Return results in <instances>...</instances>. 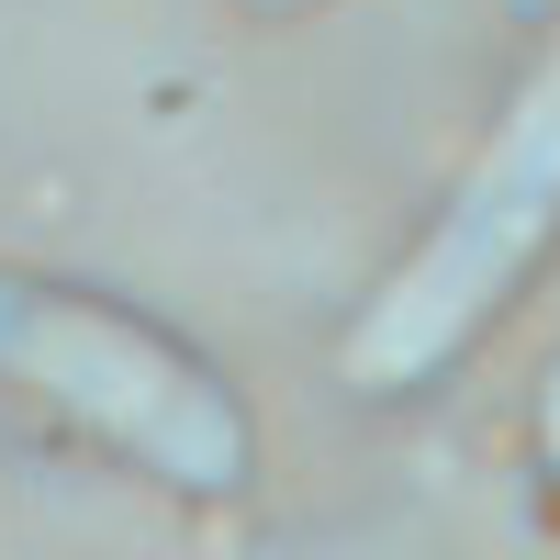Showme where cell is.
Listing matches in <instances>:
<instances>
[{
  "instance_id": "6da1fadb",
  "label": "cell",
  "mask_w": 560,
  "mask_h": 560,
  "mask_svg": "<svg viewBox=\"0 0 560 560\" xmlns=\"http://www.w3.org/2000/svg\"><path fill=\"white\" fill-rule=\"evenodd\" d=\"M549 258H560V57L527 68V90L493 113V135L471 147L438 224L348 314L337 382L370 393V404L438 393L448 370H471L493 348V325L549 280Z\"/></svg>"
},
{
  "instance_id": "7a4b0ae2",
  "label": "cell",
  "mask_w": 560,
  "mask_h": 560,
  "mask_svg": "<svg viewBox=\"0 0 560 560\" xmlns=\"http://www.w3.org/2000/svg\"><path fill=\"white\" fill-rule=\"evenodd\" d=\"M0 393L57 415L68 438H90L102 459L168 482L179 504H224L247 493V404L236 382L179 348L158 314H135L113 292H79V280H34L0 269Z\"/></svg>"
},
{
  "instance_id": "3957f363",
  "label": "cell",
  "mask_w": 560,
  "mask_h": 560,
  "mask_svg": "<svg viewBox=\"0 0 560 560\" xmlns=\"http://www.w3.org/2000/svg\"><path fill=\"white\" fill-rule=\"evenodd\" d=\"M247 12H314V0H247Z\"/></svg>"
}]
</instances>
